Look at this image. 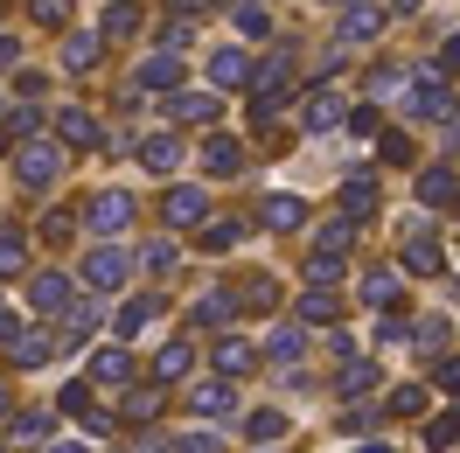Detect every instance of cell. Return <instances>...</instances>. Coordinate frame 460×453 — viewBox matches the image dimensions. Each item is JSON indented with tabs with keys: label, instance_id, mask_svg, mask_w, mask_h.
<instances>
[{
	"label": "cell",
	"instance_id": "obj_5",
	"mask_svg": "<svg viewBox=\"0 0 460 453\" xmlns=\"http://www.w3.org/2000/svg\"><path fill=\"white\" fill-rule=\"evenodd\" d=\"M454 196V174H426V202H447Z\"/></svg>",
	"mask_w": 460,
	"mask_h": 453
},
{
	"label": "cell",
	"instance_id": "obj_4",
	"mask_svg": "<svg viewBox=\"0 0 460 453\" xmlns=\"http://www.w3.org/2000/svg\"><path fill=\"white\" fill-rule=\"evenodd\" d=\"M91 217H98V230H119V224H126V202H119V196H105L98 209H91Z\"/></svg>",
	"mask_w": 460,
	"mask_h": 453
},
{
	"label": "cell",
	"instance_id": "obj_2",
	"mask_svg": "<svg viewBox=\"0 0 460 453\" xmlns=\"http://www.w3.org/2000/svg\"><path fill=\"white\" fill-rule=\"evenodd\" d=\"M265 217L287 230V224H300V202H293V196H272V202H265Z\"/></svg>",
	"mask_w": 460,
	"mask_h": 453
},
{
	"label": "cell",
	"instance_id": "obj_3",
	"mask_svg": "<svg viewBox=\"0 0 460 453\" xmlns=\"http://www.w3.org/2000/svg\"><path fill=\"white\" fill-rule=\"evenodd\" d=\"M376 22H384V14H376V7H363V14H349V42H363V35H376Z\"/></svg>",
	"mask_w": 460,
	"mask_h": 453
},
{
	"label": "cell",
	"instance_id": "obj_7",
	"mask_svg": "<svg viewBox=\"0 0 460 453\" xmlns=\"http://www.w3.org/2000/svg\"><path fill=\"white\" fill-rule=\"evenodd\" d=\"M0 412H7V397H0Z\"/></svg>",
	"mask_w": 460,
	"mask_h": 453
},
{
	"label": "cell",
	"instance_id": "obj_6",
	"mask_svg": "<svg viewBox=\"0 0 460 453\" xmlns=\"http://www.w3.org/2000/svg\"><path fill=\"white\" fill-rule=\"evenodd\" d=\"M217 77H224V84H237V77H244V57H237V49H230V57H217Z\"/></svg>",
	"mask_w": 460,
	"mask_h": 453
},
{
	"label": "cell",
	"instance_id": "obj_1",
	"mask_svg": "<svg viewBox=\"0 0 460 453\" xmlns=\"http://www.w3.org/2000/svg\"><path fill=\"white\" fill-rule=\"evenodd\" d=\"M119 280H126V258H112V252L91 258V286H119Z\"/></svg>",
	"mask_w": 460,
	"mask_h": 453
},
{
	"label": "cell",
	"instance_id": "obj_8",
	"mask_svg": "<svg viewBox=\"0 0 460 453\" xmlns=\"http://www.w3.org/2000/svg\"><path fill=\"white\" fill-rule=\"evenodd\" d=\"M404 7H419V0H404Z\"/></svg>",
	"mask_w": 460,
	"mask_h": 453
}]
</instances>
